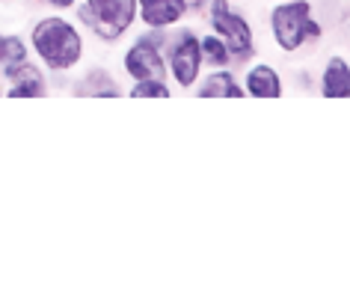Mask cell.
Instances as JSON below:
<instances>
[{
  "label": "cell",
  "mask_w": 350,
  "mask_h": 285,
  "mask_svg": "<svg viewBox=\"0 0 350 285\" xmlns=\"http://www.w3.org/2000/svg\"><path fill=\"white\" fill-rule=\"evenodd\" d=\"M27 45L33 59L45 68L48 77H72L86 63L90 39L68 12H45L33 18Z\"/></svg>",
  "instance_id": "obj_1"
},
{
  "label": "cell",
  "mask_w": 350,
  "mask_h": 285,
  "mask_svg": "<svg viewBox=\"0 0 350 285\" xmlns=\"http://www.w3.org/2000/svg\"><path fill=\"white\" fill-rule=\"evenodd\" d=\"M170 30H148L134 33L119 51V74L125 81H146V77H166L163 42ZM170 81V77H166Z\"/></svg>",
  "instance_id": "obj_6"
},
{
  "label": "cell",
  "mask_w": 350,
  "mask_h": 285,
  "mask_svg": "<svg viewBox=\"0 0 350 285\" xmlns=\"http://www.w3.org/2000/svg\"><path fill=\"white\" fill-rule=\"evenodd\" d=\"M128 98H170L172 83L166 77H146V81H131L125 90Z\"/></svg>",
  "instance_id": "obj_13"
},
{
  "label": "cell",
  "mask_w": 350,
  "mask_h": 285,
  "mask_svg": "<svg viewBox=\"0 0 350 285\" xmlns=\"http://www.w3.org/2000/svg\"><path fill=\"white\" fill-rule=\"evenodd\" d=\"M51 92V81L48 77H27V81L10 83L3 90L6 98H45Z\"/></svg>",
  "instance_id": "obj_16"
},
{
  "label": "cell",
  "mask_w": 350,
  "mask_h": 285,
  "mask_svg": "<svg viewBox=\"0 0 350 285\" xmlns=\"http://www.w3.org/2000/svg\"><path fill=\"white\" fill-rule=\"evenodd\" d=\"M238 77L250 98H282L285 95V77L279 66L267 59H252L243 66V72H238Z\"/></svg>",
  "instance_id": "obj_8"
},
{
  "label": "cell",
  "mask_w": 350,
  "mask_h": 285,
  "mask_svg": "<svg viewBox=\"0 0 350 285\" xmlns=\"http://www.w3.org/2000/svg\"><path fill=\"white\" fill-rule=\"evenodd\" d=\"M3 90H6V86H3V81H0V98H3Z\"/></svg>",
  "instance_id": "obj_19"
},
{
  "label": "cell",
  "mask_w": 350,
  "mask_h": 285,
  "mask_svg": "<svg viewBox=\"0 0 350 285\" xmlns=\"http://www.w3.org/2000/svg\"><path fill=\"white\" fill-rule=\"evenodd\" d=\"M33 3H39V6H45L48 12H72L81 0H33Z\"/></svg>",
  "instance_id": "obj_17"
},
{
  "label": "cell",
  "mask_w": 350,
  "mask_h": 285,
  "mask_svg": "<svg viewBox=\"0 0 350 285\" xmlns=\"http://www.w3.org/2000/svg\"><path fill=\"white\" fill-rule=\"evenodd\" d=\"M314 90L321 98L329 101H347L350 98V59L347 54H329L323 59L318 77H314Z\"/></svg>",
  "instance_id": "obj_10"
},
{
  "label": "cell",
  "mask_w": 350,
  "mask_h": 285,
  "mask_svg": "<svg viewBox=\"0 0 350 285\" xmlns=\"http://www.w3.org/2000/svg\"><path fill=\"white\" fill-rule=\"evenodd\" d=\"M68 15L81 24L86 39L104 48L122 45L137 30V0H81Z\"/></svg>",
  "instance_id": "obj_3"
},
{
  "label": "cell",
  "mask_w": 350,
  "mask_h": 285,
  "mask_svg": "<svg viewBox=\"0 0 350 285\" xmlns=\"http://www.w3.org/2000/svg\"><path fill=\"white\" fill-rule=\"evenodd\" d=\"M190 92H196V98H247L238 68H205Z\"/></svg>",
  "instance_id": "obj_11"
},
{
  "label": "cell",
  "mask_w": 350,
  "mask_h": 285,
  "mask_svg": "<svg viewBox=\"0 0 350 285\" xmlns=\"http://www.w3.org/2000/svg\"><path fill=\"white\" fill-rule=\"evenodd\" d=\"M27 77H48V72H45V68H42V66H39L33 57L21 59V63L0 66V81H3V86L18 83V81H27Z\"/></svg>",
  "instance_id": "obj_14"
},
{
  "label": "cell",
  "mask_w": 350,
  "mask_h": 285,
  "mask_svg": "<svg viewBox=\"0 0 350 285\" xmlns=\"http://www.w3.org/2000/svg\"><path fill=\"white\" fill-rule=\"evenodd\" d=\"M202 18L205 30H211L223 39V45L232 57V68H243L258 57L256 27H252L250 15L234 6V0H208Z\"/></svg>",
  "instance_id": "obj_4"
},
{
  "label": "cell",
  "mask_w": 350,
  "mask_h": 285,
  "mask_svg": "<svg viewBox=\"0 0 350 285\" xmlns=\"http://www.w3.org/2000/svg\"><path fill=\"white\" fill-rule=\"evenodd\" d=\"M199 51H202V66L205 68H232V57L226 51L223 39L211 30L199 33Z\"/></svg>",
  "instance_id": "obj_12"
},
{
  "label": "cell",
  "mask_w": 350,
  "mask_h": 285,
  "mask_svg": "<svg viewBox=\"0 0 350 285\" xmlns=\"http://www.w3.org/2000/svg\"><path fill=\"white\" fill-rule=\"evenodd\" d=\"M33 57L30 54V45H27V36L21 33H3V45H0V66H10V63H21V59Z\"/></svg>",
  "instance_id": "obj_15"
},
{
  "label": "cell",
  "mask_w": 350,
  "mask_h": 285,
  "mask_svg": "<svg viewBox=\"0 0 350 285\" xmlns=\"http://www.w3.org/2000/svg\"><path fill=\"white\" fill-rule=\"evenodd\" d=\"M81 74H72L68 81V90L81 98H122L125 95V86H122L119 74L113 72L110 66H101V63H90V66H81L77 68Z\"/></svg>",
  "instance_id": "obj_7"
},
{
  "label": "cell",
  "mask_w": 350,
  "mask_h": 285,
  "mask_svg": "<svg viewBox=\"0 0 350 285\" xmlns=\"http://www.w3.org/2000/svg\"><path fill=\"white\" fill-rule=\"evenodd\" d=\"M0 45H3V33H0Z\"/></svg>",
  "instance_id": "obj_20"
},
{
  "label": "cell",
  "mask_w": 350,
  "mask_h": 285,
  "mask_svg": "<svg viewBox=\"0 0 350 285\" xmlns=\"http://www.w3.org/2000/svg\"><path fill=\"white\" fill-rule=\"evenodd\" d=\"M297 86H300V90H314V81L309 77V72H306V68H300V72H297Z\"/></svg>",
  "instance_id": "obj_18"
},
{
  "label": "cell",
  "mask_w": 350,
  "mask_h": 285,
  "mask_svg": "<svg viewBox=\"0 0 350 285\" xmlns=\"http://www.w3.org/2000/svg\"><path fill=\"white\" fill-rule=\"evenodd\" d=\"M163 57H166V77H170L172 90L190 92L196 81L202 77V51H199V30L190 24H178L166 33L163 42Z\"/></svg>",
  "instance_id": "obj_5"
},
{
  "label": "cell",
  "mask_w": 350,
  "mask_h": 285,
  "mask_svg": "<svg viewBox=\"0 0 350 285\" xmlns=\"http://www.w3.org/2000/svg\"><path fill=\"white\" fill-rule=\"evenodd\" d=\"M267 33L276 51L297 57L306 48L321 45L327 24L314 15V0H276L267 10Z\"/></svg>",
  "instance_id": "obj_2"
},
{
  "label": "cell",
  "mask_w": 350,
  "mask_h": 285,
  "mask_svg": "<svg viewBox=\"0 0 350 285\" xmlns=\"http://www.w3.org/2000/svg\"><path fill=\"white\" fill-rule=\"evenodd\" d=\"M190 18L187 0H137V27L172 30Z\"/></svg>",
  "instance_id": "obj_9"
}]
</instances>
